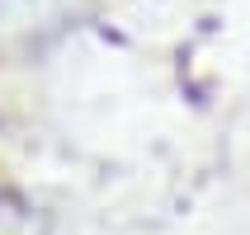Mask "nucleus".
I'll return each mask as SVG.
<instances>
[{
    "instance_id": "1",
    "label": "nucleus",
    "mask_w": 250,
    "mask_h": 235,
    "mask_svg": "<svg viewBox=\"0 0 250 235\" xmlns=\"http://www.w3.org/2000/svg\"><path fill=\"white\" fill-rule=\"evenodd\" d=\"M52 0H0V19H28V14H42Z\"/></svg>"
}]
</instances>
